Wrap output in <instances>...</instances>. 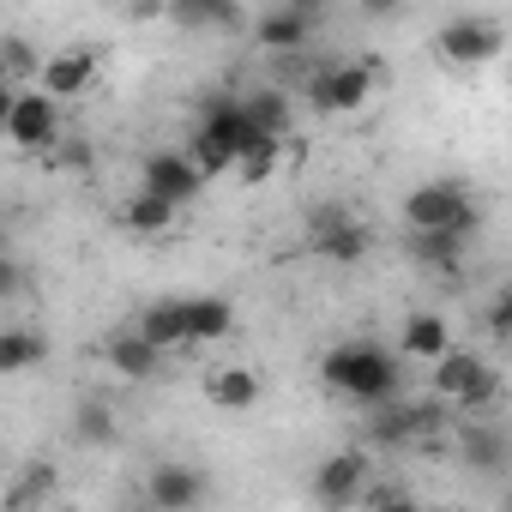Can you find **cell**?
Here are the masks:
<instances>
[{"label": "cell", "instance_id": "2", "mask_svg": "<svg viewBox=\"0 0 512 512\" xmlns=\"http://www.w3.org/2000/svg\"><path fill=\"white\" fill-rule=\"evenodd\" d=\"M404 223L410 229H440V235H476V223H482V205H476V193L464 187V181H422V187H410L404 193Z\"/></svg>", "mask_w": 512, "mask_h": 512}, {"label": "cell", "instance_id": "18", "mask_svg": "<svg viewBox=\"0 0 512 512\" xmlns=\"http://www.w3.org/2000/svg\"><path fill=\"white\" fill-rule=\"evenodd\" d=\"M241 103H247V115H253V127L260 133H284L290 139V127H296V103H290V85H253V91H241Z\"/></svg>", "mask_w": 512, "mask_h": 512}, {"label": "cell", "instance_id": "9", "mask_svg": "<svg viewBox=\"0 0 512 512\" xmlns=\"http://www.w3.org/2000/svg\"><path fill=\"white\" fill-rule=\"evenodd\" d=\"M368 482H374V458L356 452V446H344V452L320 458V470H314V500H320V506H362Z\"/></svg>", "mask_w": 512, "mask_h": 512}, {"label": "cell", "instance_id": "3", "mask_svg": "<svg viewBox=\"0 0 512 512\" xmlns=\"http://www.w3.org/2000/svg\"><path fill=\"white\" fill-rule=\"evenodd\" d=\"M428 392L434 398H446L458 416H476V410H488L494 398H500V374L476 356V350H446L440 362H428Z\"/></svg>", "mask_w": 512, "mask_h": 512}, {"label": "cell", "instance_id": "30", "mask_svg": "<svg viewBox=\"0 0 512 512\" xmlns=\"http://www.w3.org/2000/svg\"><path fill=\"white\" fill-rule=\"evenodd\" d=\"M296 13H308V19H326V0H290Z\"/></svg>", "mask_w": 512, "mask_h": 512}, {"label": "cell", "instance_id": "13", "mask_svg": "<svg viewBox=\"0 0 512 512\" xmlns=\"http://www.w3.org/2000/svg\"><path fill=\"white\" fill-rule=\"evenodd\" d=\"M97 73H103L97 49H55V55H43V73H37V85H43L49 97L73 103V97H85V91L97 85Z\"/></svg>", "mask_w": 512, "mask_h": 512}, {"label": "cell", "instance_id": "19", "mask_svg": "<svg viewBox=\"0 0 512 512\" xmlns=\"http://www.w3.org/2000/svg\"><path fill=\"white\" fill-rule=\"evenodd\" d=\"M133 326H139L151 344H163V350H181V344H187V308H181V296L145 302V308L133 314Z\"/></svg>", "mask_w": 512, "mask_h": 512}, {"label": "cell", "instance_id": "10", "mask_svg": "<svg viewBox=\"0 0 512 512\" xmlns=\"http://www.w3.org/2000/svg\"><path fill=\"white\" fill-rule=\"evenodd\" d=\"M314 31H320V19H308V13H296L290 0H278V7H266L260 19H253V49L260 55H296V49H314Z\"/></svg>", "mask_w": 512, "mask_h": 512}, {"label": "cell", "instance_id": "7", "mask_svg": "<svg viewBox=\"0 0 512 512\" xmlns=\"http://www.w3.org/2000/svg\"><path fill=\"white\" fill-rule=\"evenodd\" d=\"M308 253H320L326 266H362L374 253V235H368V223H356V211L314 205L308 211Z\"/></svg>", "mask_w": 512, "mask_h": 512}, {"label": "cell", "instance_id": "31", "mask_svg": "<svg viewBox=\"0 0 512 512\" xmlns=\"http://www.w3.org/2000/svg\"><path fill=\"white\" fill-rule=\"evenodd\" d=\"M506 506H512V488H506Z\"/></svg>", "mask_w": 512, "mask_h": 512}, {"label": "cell", "instance_id": "14", "mask_svg": "<svg viewBox=\"0 0 512 512\" xmlns=\"http://www.w3.org/2000/svg\"><path fill=\"white\" fill-rule=\"evenodd\" d=\"M260 398H266L260 374L241 368V362H223V368H211V374H205V404H211V410H223V416H247Z\"/></svg>", "mask_w": 512, "mask_h": 512}, {"label": "cell", "instance_id": "16", "mask_svg": "<svg viewBox=\"0 0 512 512\" xmlns=\"http://www.w3.org/2000/svg\"><path fill=\"white\" fill-rule=\"evenodd\" d=\"M446 350H452V326H446L440 314H428V308H422V314H404V326H398V356H410V362L428 368V362H440Z\"/></svg>", "mask_w": 512, "mask_h": 512}, {"label": "cell", "instance_id": "22", "mask_svg": "<svg viewBox=\"0 0 512 512\" xmlns=\"http://www.w3.org/2000/svg\"><path fill=\"white\" fill-rule=\"evenodd\" d=\"M410 260H416V266H434L440 278H458V266H464V235L410 229Z\"/></svg>", "mask_w": 512, "mask_h": 512}, {"label": "cell", "instance_id": "21", "mask_svg": "<svg viewBox=\"0 0 512 512\" xmlns=\"http://www.w3.org/2000/svg\"><path fill=\"white\" fill-rule=\"evenodd\" d=\"M278 169H284V133H253V139L241 145V157H235V175H241L247 187H266Z\"/></svg>", "mask_w": 512, "mask_h": 512}, {"label": "cell", "instance_id": "5", "mask_svg": "<svg viewBox=\"0 0 512 512\" xmlns=\"http://www.w3.org/2000/svg\"><path fill=\"white\" fill-rule=\"evenodd\" d=\"M374 91H380V67L374 61H326L308 79V109L320 121H344V115H362Z\"/></svg>", "mask_w": 512, "mask_h": 512}, {"label": "cell", "instance_id": "29", "mask_svg": "<svg viewBox=\"0 0 512 512\" xmlns=\"http://www.w3.org/2000/svg\"><path fill=\"white\" fill-rule=\"evenodd\" d=\"M356 13H362V19H398L404 0H356Z\"/></svg>", "mask_w": 512, "mask_h": 512}, {"label": "cell", "instance_id": "24", "mask_svg": "<svg viewBox=\"0 0 512 512\" xmlns=\"http://www.w3.org/2000/svg\"><path fill=\"white\" fill-rule=\"evenodd\" d=\"M175 199H163V193H151V187H139L133 199H127V211H121V223L133 229V235H163V229H175Z\"/></svg>", "mask_w": 512, "mask_h": 512}, {"label": "cell", "instance_id": "17", "mask_svg": "<svg viewBox=\"0 0 512 512\" xmlns=\"http://www.w3.org/2000/svg\"><path fill=\"white\" fill-rule=\"evenodd\" d=\"M181 308H187V344H217V338L235 332V302L217 296V290H205V296H181Z\"/></svg>", "mask_w": 512, "mask_h": 512}, {"label": "cell", "instance_id": "25", "mask_svg": "<svg viewBox=\"0 0 512 512\" xmlns=\"http://www.w3.org/2000/svg\"><path fill=\"white\" fill-rule=\"evenodd\" d=\"M506 458H512V446H506L500 428H464V464H476V470H500Z\"/></svg>", "mask_w": 512, "mask_h": 512}, {"label": "cell", "instance_id": "4", "mask_svg": "<svg viewBox=\"0 0 512 512\" xmlns=\"http://www.w3.org/2000/svg\"><path fill=\"white\" fill-rule=\"evenodd\" d=\"M434 55L458 73H476V67H494L506 55V25L494 13H452L440 31H434Z\"/></svg>", "mask_w": 512, "mask_h": 512}, {"label": "cell", "instance_id": "26", "mask_svg": "<svg viewBox=\"0 0 512 512\" xmlns=\"http://www.w3.org/2000/svg\"><path fill=\"white\" fill-rule=\"evenodd\" d=\"M79 440L85 446H109L115 440V416L103 404H79Z\"/></svg>", "mask_w": 512, "mask_h": 512}, {"label": "cell", "instance_id": "12", "mask_svg": "<svg viewBox=\"0 0 512 512\" xmlns=\"http://www.w3.org/2000/svg\"><path fill=\"white\" fill-rule=\"evenodd\" d=\"M205 500H211V482L199 464H157L145 476V506H157V512H193Z\"/></svg>", "mask_w": 512, "mask_h": 512}, {"label": "cell", "instance_id": "15", "mask_svg": "<svg viewBox=\"0 0 512 512\" xmlns=\"http://www.w3.org/2000/svg\"><path fill=\"white\" fill-rule=\"evenodd\" d=\"M163 356H169V350H163V344H151L139 326H127V332H115V338L103 344V362H109L121 380H151V374L163 368Z\"/></svg>", "mask_w": 512, "mask_h": 512}, {"label": "cell", "instance_id": "27", "mask_svg": "<svg viewBox=\"0 0 512 512\" xmlns=\"http://www.w3.org/2000/svg\"><path fill=\"white\" fill-rule=\"evenodd\" d=\"M410 500H416V494L398 488V482H368V494H362V506H380V512H386V506H410Z\"/></svg>", "mask_w": 512, "mask_h": 512}, {"label": "cell", "instance_id": "6", "mask_svg": "<svg viewBox=\"0 0 512 512\" xmlns=\"http://www.w3.org/2000/svg\"><path fill=\"white\" fill-rule=\"evenodd\" d=\"M0 133L13 151H55L61 139V97H49L43 85H13L0 103Z\"/></svg>", "mask_w": 512, "mask_h": 512}, {"label": "cell", "instance_id": "20", "mask_svg": "<svg viewBox=\"0 0 512 512\" xmlns=\"http://www.w3.org/2000/svg\"><path fill=\"white\" fill-rule=\"evenodd\" d=\"M181 31H241V0H169Z\"/></svg>", "mask_w": 512, "mask_h": 512}, {"label": "cell", "instance_id": "28", "mask_svg": "<svg viewBox=\"0 0 512 512\" xmlns=\"http://www.w3.org/2000/svg\"><path fill=\"white\" fill-rule=\"evenodd\" d=\"M488 332H494V338H512V284L488 302Z\"/></svg>", "mask_w": 512, "mask_h": 512}, {"label": "cell", "instance_id": "23", "mask_svg": "<svg viewBox=\"0 0 512 512\" xmlns=\"http://www.w3.org/2000/svg\"><path fill=\"white\" fill-rule=\"evenodd\" d=\"M37 362H49V338L31 326H7L0 332V374H31Z\"/></svg>", "mask_w": 512, "mask_h": 512}, {"label": "cell", "instance_id": "1", "mask_svg": "<svg viewBox=\"0 0 512 512\" xmlns=\"http://www.w3.org/2000/svg\"><path fill=\"white\" fill-rule=\"evenodd\" d=\"M320 380H326L332 392L356 398V404H386V398L398 392V356L380 350V344H368V338H356V344L326 350Z\"/></svg>", "mask_w": 512, "mask_h": 512}, {"label": "cell", "instance_id": "11", "mask_svg": "<svg viewBox=\"0 0 512 512\" xmlns=\"http://www.w3.org/2000/svg\"><path fill=\"white\" fill-rule=\"evenodd\" d=\"M205 169L187 157V151H151L145 157V169H139V187H151V193H163V199H175V205H193L199 193H205Z\"/></svg>", "mask_w": 512, "mask_h": 512}, {"label": "cell", "instance_id": "8", "mask_svg": "<svg viewBox=\"0 0 512 512\" xmlns=\"http://www.w3.org/2000/svg\"><path fill=\"white\" fill-rule=\"evenodd\" d=\"M446 410H452V404H446V398H434V392H428L422 404H398V392H392V398L380 404V416H374V428H368V434H374L380 446H410V440L440 434Z\"/></svg>", "mask_w": 512, "mask_h": 512}]
</instances>
